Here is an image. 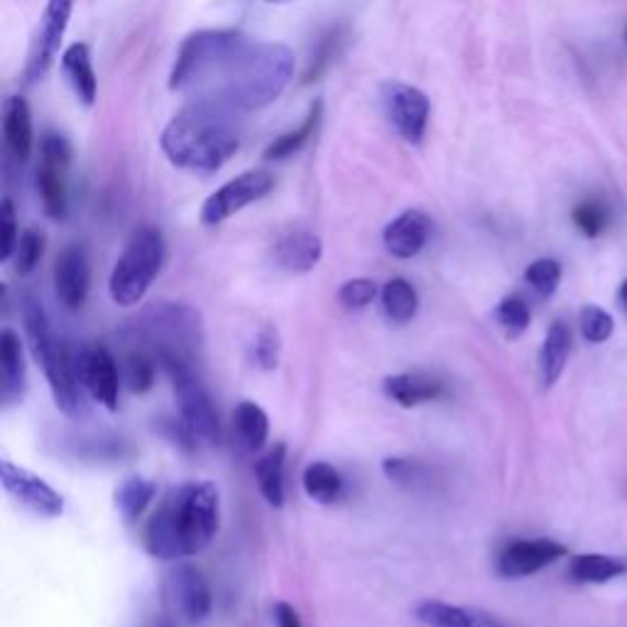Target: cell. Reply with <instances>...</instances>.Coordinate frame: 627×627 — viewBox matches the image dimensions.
<instances>
[{
  "label": "cell",
  "instance_id": "obj_1",
  "mask_svg": "<svg viewBox=\"0 0 627 627\" xmlns=\"http://www.w3.org/2000/svg\"><path fill=\"white\" fill-rule=\"evenodd\" d=\"M295 75V55L280 42L238 30H202L176 52L170 89L190 101H214L238 113L277 101Z\"/></svg>",
  "mask_w": 627,
  "mask_h": 627
},
{
  "label": "cell",
  "instance_id": "obj_2",
  "mask_svg": "<svg viewBox=\"0 0 627 627\" xmlns=\"http://www.w3.org/2000/svg\"><path fill=\"white\" fill-rule=\"evenodd\" d=\"M218 520H221V500L216 486L208 480L198 483L194 480L167 495L145 525L142 545L150 557L162 561L196 557L214 542Z\"/></svg>",
  "mask_w": 627,
  "mask_h": 627
},
{
  "label": "cell",
  "instance_id": "obj_3",
  "mask_svg": "<svg viewBox=\"0 0 627 627\" xmlns=\"http://www.w3.org/2000/svg\"><path fill=\"white\" fill-rule=\"evenodd\" d=\"M240 116L214 101H190L162 130V152L182 170L212 174L240 148Z\"/></svg>",
  "mask_w": 627,
  "mask_h": 627
},
{
  "label": "cell",
  "instance_id": "obj_4",
  "mask_svg": "<svg viewBox=\"0 0 627 627\" xmlns=\"http://www.w3.org/2000/svg\"><path fill=\"white\" fill-rule=\"evenodd\" d=\"M23 319L30 349H33L35 361L42 365V371H45L55 404L67 417H81L87 404H83V385L75 368V351H69L65 343L55 337L47 314L37 299H25Z\"/></svg>",
  "mask_w": 627,
  "mask_h": 627
},
{
  "label": "cell",
  "instance_id": "obj_5",
  "mask_svg": "<svg viewBox=\"0 0 627 627\" xmlns=\"http://www.w3.org/2000/svg\"><path fill=\"white\" fill-rule=\"evenodd\" d=\"M140 331L150 343L157 363H194L202 349V319L182 301H155L142 311Z\"/></svg>",
  "mask_w": 627,
  "mask_h": 627
},
{
  "label": "cell",
  "instance_id": "obj_6",
  "mask_svg": "<svg viewBox=\"0 0 627 627\" xmlns=\"http://www.w3.org/2000/svg\"><path fill=\"white\" fill-rule=\"evenodd\" d=\"M164 238L157 228L145 226L140 231H135L111 273V299L116 301L118 307L140 305L155 277L160 275L164 265Z\"/></svg>",
  "mask_w": 627,
  "mask_h": 627
},
{
  "label": "cell",
  "instance_id": "obj_7",
  "mask_svg": "<svg viewBox=\"0 0 627 627\" xmlns=\"http://www.w3.org/2000/svg\"><path fill=\"white\" fill-rule=\"evenodd\" d=\"M162 368L172 380L176 404H180V414L186 430L208 444L221 442V424H218L216 407L212 402V395L206 392L202 378H198L196 365L172 361L164 363Z\"/></svg>",
  "mask_w": 627,
  "mask_h": 627
},
{
  "label": "cell",
  "instance_id": "obj_8",
  "mask_svg": "<svg viewBox=\"0 0 627 627\" xmlns=\"http://www.w3.org/2000/svg\"><path fill=\"white\" fill-rule=\"evenodd\" d=\"M383 106L395 133L404 142L420 145L424 140L426 128H430L432 103L422 89L402 81H388L383 87Z\"/></svg>",
  "mask_w": 627,
  "mask_h": 627
},
{
  "label": "cell",
  "instance_id": "obj_9",
  "mask_svg": "<svg viewBox=\"0 0 627 627\" xmlns=\"http://www.w3.org/2000/svg\"><path fill=\"white\" fill-rule=\"evenodd\" d=\"M275 190V176L267 170H250L238 174L236 180L226 182L221 190H216L202 206V224L218 226L228 218L243 212L246 206L260 202Z\"/></svg>",
  "mask_w": 627,
  "mask_h": 627
},
{
  "label": "cell",
  "instance_id": "obj_10",
  "mask_svg": "<svg viewBox=\"0 0 627 627\" xmlns=\"http://www.w3.org/2000/svg\"><path fill=\"white\" fill-rule=\"evenodd\" d=\"M75 13V0H47L45 13L39 18L33 45H30L25 77L27 81H39L55 65L61 39L69 27V18Z\"/></svg>",
  "mask_w": 627,
  "mask_h": 627
},
{
  "label": "cell",
  "instance_id": "obj_11",
  "mask_svg": "<svg viewBox=\"0 0 627 627\" xmlns=\"http://www.w3.org/2000/svg\"><path fill=\"white\" fill-rule=\"evenodd\" d=\"M75 368L83 388L109 412L118 410V388L121 375L116 358L101 343H89L75 351Z\"/></svg>",
  "mask_w": 627,
  "mask_h": 627
},
{
  "label": "cell",
  "instance_id": "obj_12",
  "mask_svg": "<svg viewBox=\"0 0 627 627\" xmlns=\"http://www.w3.org/2000/svg\"><path fill=\"white\" fill-rule=\"evenodd\" d=\"M0 476H3V488L8 493L13 495L20 505L35 512V515L59 517L61 512H65V498L39 476L30 474L27 468L3 461L0 464Z\"/></svg>",
  "mask_w": 627,
  "mask_h": 627
},
{
  "label": "cell",
  "instance_id": "obj_13",
  "mask_svg": "<svg viewBox=\"0 0 627 627\" xmlns=\"http://www.w3.org/2000/svg\"><path fill=\"white\" fill-rule=\"evenodd\" d=\"M567 557V547L554 539H517L500 551L498 573L505 579H525Z\"/></svg>",
  "mask_w": 627,
  "mask_h": 627
},
{
  "label": "cell",
  "instance_id": "obj_14",
  "mask_svg": "<svg viewBox=\"0 0 627 627\" xmlns=\"http://www.w3.org/2000/svg\"><path fill=\"white\" fill-rule=\"evenodd\" d=\"M170 598L174 603L176 613L182 615L186 623H204L212 613V591L204 573L190 567V563H180L170 573Z\"/></svg>",
  "mask_w": 627,
  "mask_h": 627
},
{
  "label": "cell",
  "instance_id": "obj_15",
  "mask_svg": "<svg viewBox=\"0 0 627 627\" xmlns=\"http://www.w3.org/2000/svg\"><path fill=\"white\" fill-rule=\"evenodd\" d=\"M91 267L83 246H69L59 253L55 263V289L57 299L67 309H81L89 297Z\"/></svg>",
  "mask_w": 627,
  "mask_h": 627
},
{
  "label": "cell",
  "instance_id": "obj_16",
  "mask_svg": "<svg viewBox=\"0 0 627 627\" xmlns=\"http://www.w3.org/2000/svg\"><path fill=\"white\" fill-rule=\"evenodd\" d=\"M430 236H432V218L420 212V208H410V212H402L385 226L383 243L390 255L410 260L422 253Z\"/></svg>",
  "mask_w": 627,
  "mask_h": 627
},
{
  "label": "cell",
  "instance_id": "obj_17",
  "mask_svg": "<svg viewBox=\"0 0 627 627\" xmlns=\"http://www.w3.org/2000/svg\"><path fill=\"white\" fill-rule=\"evenodd\" d=\"M0 400L5 407L18 404L27 390V368L25 353L20 337L13 329H3L0 333Z\"/></svg>",
  "mask_w": 627,
  "mask_h": 627
},
{
  "label": "cell",
  "instance_id": "obj_18",
  "mask_svg": "<svg viewBox=\"0 0 627 627\" xmlns=\"http://www.w3.org/2000/svg\"><path fill=\"white\" fill-rule=\"evenodd\" d=\"M321 255H323L321 238L311 231H289L282 236L273 248L277 267L287 270L292 275L311 273V270L319 265Z\"/></svg>",
  "mask_w": 627,
  "mask_h": 627
},
{
  "label": "cell",
  "instance_id": "obj_19",
  "mask_svg": "<svg viewBox=\"0 0 627 627\" xmlns=\"http://www.w3.org/2000/svg\"><path fill=\"white\" fill-rule=\"evenodd\" d=\"M414 618L426 627H505L498 618L474 608H461L444 601H420L414 605Z\"/></svg>",
  "mask_w": 627,
  "mask_h": 627
},
{
  "label": "cell",
  "instance_id": "obj_20",
  "mask_svg": "<svg viewBox=\"0 0 627 627\" xmlns=\"http://www.w3.org/2000/svg\"><path fill=\"white\" fill-rule=\"evenodd\" d=\"M383 392L400 407H420L444 395V383L426 373H397L383 380Z\"/></svg>",
  "mask_w": 627,
  "mask_h": 627
},
{
  "label": "cell",
  "instance_id": "obj_21",
  "mask_svg": "<svg viewBox=\"0 0 627 627\" xmlns=\"http://www.w3.org/2000/svg\"><path fill=\"white\" fill-rule=\"evenodd\" d=\"M3 138L8 152L18 162H25L33 152V116L23 96H10L3 103Z\"/></svg>",
  "mask_w": 627,
  "mask_h": 627
},
{
  "label": "cell",
  "instance_id": "obj_22",
  "mask_svg": "<svg viewBox=\"0 0 627 627\" xmlns=\"http://www.w3.org/2000/svg\"><path fill=\"white\" fill-rule=\"evenodd\" d=\"M61 71H65V77L69 79L79 101L87 103V106H93L99 96V79L96 71H93L89 45H83V42L71 45L65 55H61Z\"/></svg>",
  "mask_w": 627,
  "mask_h": 627
},
{
  "label": "cell",
  "instance_id": "obj_23",
  "mask_svg": "<svg viewBox=\"0 0 627 627\" xmlns=\"http://www.w3.org/2000/svg\"><path fill=\"white\" fill-rule=\"evenodd\" d=\"M236 444L243 454H258L267 444L270 420L263 407L255 402H240L233 412Z\"/></svg>",
  "mask_w": 627,
  "mask_h": 627
},
{
  "label": "cell",
  "instance_id": "obj_24",
  "mask_svg": "<svg viewBox=\"0 0 627 627\" xmlns=\"http://www.w3.org/2000/svg\"><path fill=\"white\" fill-rule=\"evenodd\" d=\"M569 353H571V331L567 323L554 321L539 351V375L545 388H551V385L561 378L563 368H567Z\"/></svg>",
  "mask_w": 627,
  "mask_h": 627
},
{
  "label": "cell",
  "instance_id": "obj_25",
  "mask_svg": "<svg viewBox=\"0 0 627 627\" xmlns=\"http://www.w3.org/2000/svg\"><path fill=\"white\" fill-rule=\"evenodd\" d=\"M65 164L42 160L35 174L37 194L42 198V206L49 218L61 221L67 216V182H65Z\"/></svg>",
  "mask_w": 627,
  "mask_h": 627
},
{
  "label": "cell",
  "instance_id": "obj_26",
  "mask_svg": "<svg viewBox=\"0 0 627 627\" xmlns=\"http://www.w3.org/2000/svg\"><path fill=\"white\" fill-rule=\"evenodd\" d=\"M285 444H275L255 461L258 488L273 508H282L285 503Z\"/></svg>",
  "mask_w": 627,
  "mask_h": 627
},
{
  "label": "cell",
  "instance_id": "obj_27",
  "mask_svg": "<svg viewBox=\"0 0 627 627\" xmlns=\"http://www.w3.org/2000/svg\"><path fill=\"white\" fill-rule=\"evenodd\" d=\"M627 573V561L608 554H579L569 563V577L577 583H608Z\"/></svg>",
  "mask_w": 627,
  "mask_h": 627
},
{
  "label": "cell",
  "instance_id": "obj_28",
  "mask_svg": "<svg viewBox=\"0 0 627 627\" xmlns=\"http://www.w3.org/2000/svg\"><path fill=\"white\" fill-rule=\"evenodd\" d=\"M380 301L383 311L392 323H407L417 317V309H420V295L412 287V282H407L404 277H392L383 285L380 289Z\"/></svg>",
  "mask_w": 627,
  "mask_h": 627
},
{
  "label": "cell",
  "instance_id": "obj_29",
  "mask_svg": "<svg viewBox=\"0 0 627 627\" xmlns=\"http://www.w3.org/2000/svg\"><path fill=\"white\" fill-rule=\"evenodd\" d=\"M321 111H323V103L317 99L309 106V113L305 116V121H301L297 130H289L285 135H280V138H275L273 142L267 145V150H265L267 160H277V162L287 160V157L297 155L301 148H305V145L314 138V133H317V128H319Z\"/></svg>",
  "mask_w": 627,
  "mask_h": 627
},
{
  "label": "cell",
  "instance_id": "obj_30",
  "mask_svg": "<svg viewBox=\"0 0 627 627\" xmlns=\"http://www.w3.org/2000/svg\"><path fill=\"white\" fill-rule=\"evenodd\" d=\"M305 493L319 505H331L343 495V478L337 468L327 461H314L305 468Z\"/></svg>",
  "mask_w": 627,
  "mask_h": 627
},
{
  "label": "cell",
  "instance_id": "obj_31",
  "mask_svg": "<svg viewBox=\"0 0 627 627\" xmlns=\"http://www.w3.org/2000/svg\"><path fill=\"white\" fill-rule=\"evenodd\" d=\"M157 486L150 478L130 476L123 480V486L116 490V508L125 522H135L142 517V512L150 508L155 500Z\"/></svg>",
  "mask_w": 627,
  "mask_h": 627
},
{
  "label": "cell",
  "instance_id": "obj_32",
  "mask_svg": "<svg viewBox=\"0 0 627 627\" xmlns=\"http://www.w3.org/2000/svg\"><path fill=\"white\" fill-rule=\"evenodd\" d=\"M383 474L390 483L410 490V493H422V490L432 486L430 468L420 461H414V458H402V456L385 458Z\"/></svg>",
  "mask_w": 627,
  "mask_h": 627
},
{
  "label": "cell",
  "instance_id": "obj_33",
  "mask_svg": "<svg viewBox=\"0 0 627 627\" xmlns=\"http://www.w3.org/2000/svg\"><path fill=\"white\" fill-rule=\"evenodd\" d=\"M343 45H346V27H343V25L329 27L327 33L319 37L317 45H314V52H311L309 65H307V71H305V83L317 81L323 75V71H327L333 65V59L341 55Z\"/></svg>",
  "mask_w": 627,
  "mask_h": 627
},
{
  "label": "cell",
  "instance_id": "obj_34",
  "mask_svg": "<svg viewBox=\"0 0 627 627\" xmlns=\"http://www.w3.org/2000/svg\"><path fill=\"white\" fill-rule=\"evenodd\" d=\"M42 255H45V233L37 231V228H25V231L20 233L18 248L13 253L15 273L20 277L35 273V267L39 265Z\"/></svg>",
  "mask_w": 627,
  "mask_h": 627
},
{
  "label": "cell",
  "instance_id": "obj_35",
  "mask_svg": "<svg viewBox=\"0 0 627 627\" xmlns=\"http://www.w3.org/2000/svg\"><path fill=\"white\" fill-rule=\"evenodd\" d=\"M123 380L130 392H148L155 385V363L148 353L135 351L128 353L123 361Z\"/></svg>",
  "mask_w": 627,
  "mask_h": 627
},
{
  "label": "cell",
  "instance_id": "obj_36",
  "mask_svg": "<svg viewBox=\"0 0 627 627\" xmlns=\"http://www.w3.org/2000/svg\"><path fill=\"white\" fill-rule=\"evenodd\" d=\"M571 218H573V226H577L583 236L598 238L611 221V212L601 198H586V202H581L577 208H573Z\"/></svg>",
  "mask_w": 627,
  "mask_h": 627
},
{
  "label": "cell",
  "instance_id": "obj_37",
  "mask_svg": "<svg viewBox=\"0 0 627 627\" xmlns=\"http://www.w3.org/2000/svg\"><path fill=\"white\" fill-rule=\"evenodd\" d=\"M529 319L532 314L529 307L525 305V299H520L515 295L505 297L495 309V321L500 323V329L505 331L508 339H520L522 333L527 331Z\"/></svg>",
  "mask_w": 627,
  "mask_h": 627
},
{
  "label": "cell",
  "instance_id": "obj_38",
  "mask_svg": "<svg viewBox=\"0 0 627 627\" xmlns=\"http://www.w3.org/2000/svg\"><path fill=\"white\" fill-rule=\"evenodd\" d=\"M525 280L539 297H551L561 282V265L554 258H539L525 270Z\"/></svg>",
  "mask_w": 627,
  "mask_h": 627
},
{
  "label": "cell",
  "instance_id": "obj_39",
  "mask_svg": "<svg viewBox=\"0 0 627 627\" xmlns=\"http://www.w3.org/2000/svg\"><path fill=\"white\" fill-rule=\"evenodd\" d=\"M375 297H378V285H375V280L368 277H353L349 282H343L339 289L341 307L349 311L365 309L368 305H373Z\"/></svg>",
  "mask_w": 627,
  "mask_h": 627
},
{
  "label": "cell",
  "instance_id": "obj_40",
  "mask_svg": "<svg viewBox=\"0 0 627 627\" xmlns=\"http://www.w3.org/2000/svg\"><path fill=\"white\" fill-rule=\"evenodd\" d=\"M579 327H581L583 339L591 341V343H603V341L611 339L615 323H613V317L608 311L595 307V305H589V307L581 309Z\"/></svg>",
  "mask_w": 627,
  "mask_h": 627
},
{
  "label": "cell",
  "instance_id": "obj_41",
  "mask_svg": "<svg viewBox=\"0 0 627 627\" xmlns=\"http://www.w3.org/2000/svg\"><path fill=\"white\" fill-rule=\"evenodd\" d=\"M280 333L273 327H263L255 337L253 346V361L260 371H275L280 365Z\"/></svg>",
  "mask_w": 627,
  "mask_h": 627
},
{
  "label": "cell",
  "instance_id": "obj_42",
  "mask_svg": "<svg viewBox=\"0 0 627 627\" xmlns=\"http://www.w3.org/2000/svg\"><path fill=\"white\" fill-rule=\"evenodd\" d=\"M18 240H20V228L15 218V206L10 198H3V204H0V260H3V263L13 258Z\"/></svg>",
  "mask_w": 627,
  "mask_h": 627
},
{
  "label": "cell",
  "instance_id": "obj_43",
  "mask_svg": "<svg viewBox=\"0 0 627 627\" xmlns=\"http://www.w3.org/2000/svg\"><path fill=\"white\" fill-rule=\"evenodd\" d=\"M39 155H42V160L69 167V162H71V145H69V140L65 138V135L47 133L45 138H42V142H39Z\"/></svg>",
  "mask_w": 627,
  "mask_h": 627
},
{
  "label": "cell",
  "instance_id": "obj_44",
  "mask_svg": "<svg viewBox=\"0 0 627 627\" xmlns=\"http://www.w3.org/2000/svg\"><path fill=\"white\" fill-rule=\"evenodd\" d=\"M275 620H277V627H301V620H299V613L292 608L289 603L285 601H280L275 605Z\"/></svg>",
  "mask_w": 627,
  "mask_h": 627
},
{
  "label": "cell",
  "instance_id": "obj_45",
  "mask_svg": "<svg viewBox=\"0 0 627 627\" xmlns=\"http://www.w3.org/2000/svg\"><path fill=\"white\" fill-rule=\"evenodd\" d=\"M620 301H623V307L627 309V280L623 282V287H620Z\"/></svg>",
  "mask_w": 627,
  "mask_h": 627
},
{
  "label": "cell",
  "instance_id": "obj_46",
  "mask_svg": "<svg viewBox=\"0 0 627 627\" xmlns=\"http://www.w3.org/2000/svg\"><path fill=\"white\" fill-rule=\"evenodd\" d=\"M265 3H273V5H287V3H295V0H265Z\"/></svg>",
  "mask_w": 627,
  "mask_h": 627
},
{
  "label": "cell",
  "instance_id": "obj_47",
  "mask_svg": "<svg viewBox=\"0 0 627 627\" xmlns=\"http://www.w3.org/2000/svg\"><path fill=\"white\" fill-rule=\"evenodd\" d=\"M625 42H627V33H625Z\"/></svg>",
  "mask_w": 627,
  "mask_h": 627
}]
</instances>
